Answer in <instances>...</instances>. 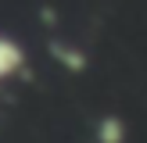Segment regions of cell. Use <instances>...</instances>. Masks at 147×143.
I'll list each match as a JSON object with an SVG mask.
<instances>
[{
    "label": "cell",
    "mask_w": 147,
    "mask_h": 143,
    "mask_svg": "<svg viewBox=\"0 0 147 143\" xmlns=\"http://www.w3.org/2000/svg\"><path fill=\"white\" fill-rule=\"evenodd\" d=\"M25 47H22V39H14V36L0 32V82H11L14 75H22L25 72Z\"/></svg>",
    "instance_id": "cell-1"
},
{
    "label": "cell",
    "mask_w": 147,
    "mask_h": 143,
    "mask_svg": "<svg viewBox=\"0 0 147 143\" xmlns=\"http://www.w3.org/2000/svg\"><path fill=\"white\" fill-rule=\"evenodd\" d=\"M97 143H126V122L119 118V114H104V118L97 122Z\"/></svg>",
    "instance_id": "cell-2"
},
{
    "label": "cell",
    "mask_w": 147,
    "mask_h": 143,
    "mask_svg": "<svg viewBox=\"0 0 147 143\" xmlns=\"http://www.w3.org/2000/svg\"><path fill=\"white\" fill-rule=\"evenodd\" d=\"M54 57L65 64V72H83L86 68V54H79V50H65V43H54Z\"/></svg>",
    "instance_id": "cell-3"
}]
</instances>
